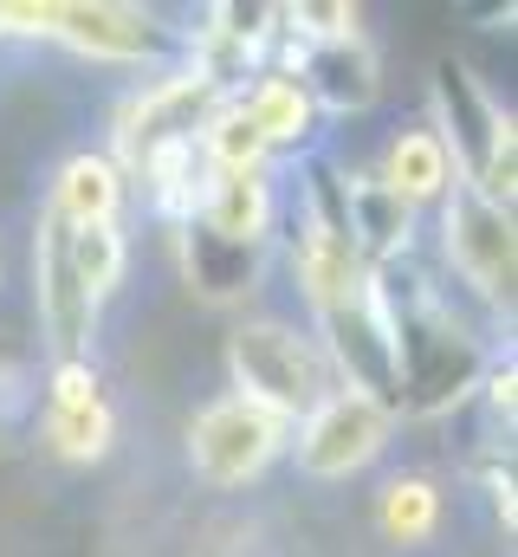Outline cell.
I'll list each match as a JSON object with an SVG mask.
<instances>
[{
  "label": "cell",
  "instance_id": "1",
  "mask_svg": "<svg viewBox=\"0 0 518 557\" xmlns=\"http://www.w3.org/2000/svg\"><path fill=\"white\" fill-rule=\"evenodd\" d=\"M0 33L20 39H52L91 65H130V72H162L175 59L169 26L149 7H118V0H65V7H0Z\"/></svg>",
  "mask_w": 518,
  "mask_h": 557
},
{
  "label": "cell",
  "instance_id": "2",
  "mask_svg": "<svg viewBox=\"0 0 518 557\" xmlns=\"http://www.w3.org/2000/svg\"><path fill=\"white\" fill-rule=\"evenodd\" d=\"M227 376H234V396L272 409L279 421H305L337 389L318 337L285 324V318H247L227 337Z\"/></svg>",
  "mask_w": 518,
  "mask_h": 557
},
{
  "label": "cell",
  "instance_id": "3",
  "mask_svg": "<svg viewBox=\"0 0 518 557\" xmlns=\"http://www.w3.org/2000/svg\"><path fill=\"white\" fill-rule=\"evenodd\" d=\"M221 98H227L221 85H208L195 65L175 59V65L149 72L124 104H118V117H111V149H104V156L124 169V182H130L156 149H175V143L201 137V124H208V111H214Z\"/></svg>",
  "mask_w": 518,
  "mask_h": 557
},
{
  "label": "cell",
  "instance_id": "4",
  "mask_svg": "<svg viewBox=\"0 0 518 557\" xmlns=\"http://www.w3.org/2000/svg\"><path fill=\"white\" fill-rule=\"evenodd\" d=\"M395 441V409L363 396V389H331L305 421H292V467L318 486H337V480H357L370 473Z\"/></svg>",
  "mask_w": 518,
  "mask_h": 557
},
{
  "label": "cell",
  "instance_id": "5",
  "mask_svg": "<svg viewBox=\"0 0 518 557\" xmlns=\"http://www.w3.org/2000/svg\"><path fill=\"white\" fill-rule=\"evenodd\" d=\"M285 441H292V421H279L272 409H259V403L227 389V396L201 403L195 421H188V467H195L201 486L240 493L285 454Z\"/></svg>",
  "mask_w": 518,
  "mask_h": 557
},
{
  "label": "cell",
  "instance_id": "6",
  "mask_svg": "<svg viewBox=\"0 0 518 557\" xmlns=\"http://www.w3.org/2000/svg\"><path fill=\"white\" fill-rule=\"evenodd\" d=\"M441 260L460 278L480 305L506 311L513 305V278H518V234H513V208L486 201L480 188H454L441 201Z\"/></svg>",
  "mask_w": 518,
  "mask_h": 557
},
{
  "label": "cell",
  "instance_id": "7",
  "mask_svg": "<svg viewBox=\"0 0 518 557\" xmlns=\"http://www.w3.org/2000/svg\"><path fill=\"white\" fill-rule=\"evenodd\" d=\"M33 311H39V337L59 357H91L98 344V298L85 292V278L72 267V240L65 221L52 208H39L33 221Z\"/></svg>",
  "mask_w": 518,
  "mask_h": 557
},
{
  "label": "cell",
  "instance_id": "8",
  "mask_svg": "<svg viewBox=\"0 0 518 557\" xmlns=\"http://www.w3.org/2000/svg\"><path fill=\"white\" fill-rule=\"evenodd\" d=\"M292 78L311 91L318 117H357L383 98V59L370 46V33H337V39H298Z\"/></svg>",
  "mask_w": 518,
  "mask_h": 557
},
{
  "label": "cell",
  "instance_id": "9",
  "mask_svg": "<svg viewBox=\"0 0 518 557\" xmlns=\"http://www.w3.org/2000/svg\"><path fill=\"white\" fill-rule=\"evenodd\" d=\"M370 175L383 182V188L402 201V208H408V214L441 208V201L460 188V169H454L447 143H441V131H434L428 117L402 124V131L383 143V156H377V169H370Z\"/></svg>",
  "mask_w": 518,
  "mask_h": 557
},
{
  "label": "cell",
  "instance_id": "10",
  "mask_svg": "<svg viewBox=\"0 0 518 557\" xmlns=\"http://www.w3.org/2000/svg\"><path fill=\"white\" fill-rule=\"evenodd\" d=\"M188 227H201V234L221 240V247H247V253H259V247L272 240V227H279V188H272V169L208 175L201 208H195Z\"/></svg>",
  "mask_w": 518,
  "mask_h": 557
},
{
  "label": "cell",
  "instance_id": "11",
  "mask_svg": "<svg viewBox=\"0 0 518 557\" xmlns=\"http://www.w3.org/2000/svg\"><path fill=\"white\" fill-rule=\"evenodd\" d=\"M344 221H350V247L363 267L408 260V247H415V214L363 169H344Z\"/></svg>",
  "mask_w": 518,
  "mask_h": 557
},
{
  "label": "cell",
  "instance_id": "12",
  "mask_svg": "<svg viewBox=\"0 0 518 557\" xmlns=\"http://www.w3.org/2000/svg\"><path fill=\"white\" fill-rule=\"evenodd\" d=\"M124 201H130V182L124 169L104 156V149H78L59 162L52 175V195L46 208L65 221V227H104V221H124Z\"/></svg>",
  "mask_w": 518,
  "mask_h": 557
},
{
  "label": "cell",
  "instance_id": "13",
  "mask_svg": "<svg viewBox=\"0 0 518 557\" xmlns=\"http://www.w3.org/2000/svg\"><path fill=\"white\" fill-rule=\"evenodd\" d=\"M234 104L247 111V124L259 131L266 149H311L318 137V104H311V91L292 78V72H254L240 91H234Z\"/></svg>",
  "mask_w": 518,
  "mask_h": 557
},
{
  "label": "cell",
  "instance_id": "14",
  "mask_svg": "<svg viewBox=\"0 0 518 557\" xmlns=\"http://www.w3.org/2000/svg\"><path fill=\"white\" fill-rule=\"evenodd\" d=\"M441 519H447V499H441V480H434V473H395V480H383V493H377V525H383L388 545L421 552V545L441 532Z\"/></svg>",
  "mask_w": 518,
  "mask_h": 557
},
{
  "label": "cell",
  "instance_id": "15",
  "mask_svg": "<svg viewBox=\"0 0 518 557\" xmlns=\"http://www.w3.org/2000/svg\"><path fill=\"white\" fill-rule=\"evenodd\" d=\"M46 447L65 460V467H98L111 447H118V409L111 396L85 403V409H46Z\"/></svg>",
  "mask_w": 518,
  "mask_h": 557
},
{
  "label": "cell",
  "instance_id": "16",
  "mask_svg": "<svg viewBox=\"0 0 518 557\" xmlns=\"http://www.w3.org/2000/svg\"><path fill=\"white\" fill-rule=\"evenodd\" d=\"M182 260H188V278H195L208 298H240V292H254V278H259V253L221 247V240H208L201 227H182Z\"/></svg>",
  "mask_w": 518,
  "mask_h": 557
},
{
  "label": "cell",
  "instance_id": "17",
  "mask_svg": "<svg viewBox=\"0 0 518 557\" xmlns=\"http://www.w3.org/2000/svg\"><path fill=\"white\" fill-rule=\"evenodd\" d=\"M72 240V267L85 278V292L104 305L130 273V240H124V221H104V227H65Z\"/></svg>",
  "mask_w": 518,
  "mask_h": 557
},
{
  "label": "cell",
  "instance_id": "18",
  "mask_svg": "<svg viewBox=\"0 0 518 557\" xmlns=\"http://www.w3.org/2000/svg\"><path fill=\"white\" fill-rule=\"evenodd\" d=\"M98 396H104V376H98L91 357H59L46 370V409H85Z\"/></svg>",
  "mask_w": 518,
  "mask_h": 557
},
{
  "label": "cell",
  "instance_id": "19",
  "mask_svg": "<svg viewBox=\"0 0 518 557\" xmlns=\"http://www.w3.org/2000/svg\"><path fill=\"white\" fill-rule=\"evenodd\" d=\"M0 278H7V247H0Z\"/></svg>",
  "mask_w": 518,
  "mask_h": 557
}]
</instances>
